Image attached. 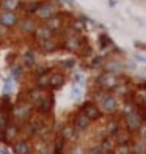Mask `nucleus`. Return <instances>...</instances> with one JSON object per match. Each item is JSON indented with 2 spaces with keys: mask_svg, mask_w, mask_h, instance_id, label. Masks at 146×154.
I'll return each instance as SVG.
<instances>
[{
  "mask_svg": "<svg viewBox=\"0 0 146 154\" xmlns=\"http://www.w3.org/2000/svg\"><path fill=\"white\" fill-rule=\"evenodd\" d=\"M35 109L30 102H27L25 99L19 97V99L13 104L11 110V121L17 126H24L25 123H29V120L33 116Z\"/></svg>",
  "mask_w": 146,
  "mask_h": 154,
  "instance_id": "obj_1",
  "label": "nucleus"
},
{
  "mask_svg": "<svg viewBox=\"0 0 146 154\" xmlns=\"http://www.w3.org/2000/svg\"><path fill=\"white\" fill-rule=\"evenodd\" d=\"M121 120H123V128L126 129V131H129L130 134H134V135L146 124L144 118L141 116L138 107H137L135 112H132V113H129V115H126V116H121Z\"/></svg>",
  "mask_w": 146,
  "mask_h": 154,
  "instance_id": "obj_2",
  "label": "nucleus"
},
{
  "mask_svg": "<svg viewBox=\"0 0 146 154\" xmlns=\"http://www.w3.org/2000/svg\"><path fill=\"white\" fill-rule=\"evenodd\" d=\"M116 85H120V75L118 74L102 71L94 79V87H99L102 90H105V91H112Z\"/></svg>",
  "mask_w": 146,
  "mask_h": 154,
  "instance_id": "obj_3",
  "label": "nucleus"
},
{
  "mask_svg": "<svg viewBox=\"0 0 146 154\" xmlns=\"http://www.w3.org/2000/svg\"><path fill=\"white\" fill-rule=\"evenodd\" d=\"M120 107H121V102L118 101L112 93H108L99 102V109H101L104 116H115V115H118L120 113Z\"/></svg>",
  "mask_w": 146,
  "mask_h": 154,
  "instance_id": "obj_4",
  "label": "nucleus"
},
{
  "mask_svg": "<svg viewBox=\"0 0 146 154\" xmlns=\"http://www.w3.org/2000/svg\"><path fill=\"white\" fill-rule=\"evenodd\" d=\"M53 106H55V99H53V93L49 90L43 94V97L35 104L33 109L36 113H41V115H50L52 110H53Z\"/></svg>",
  "mask_w": 146,
  "mask_h": 154,
  "instance_id": "obj_5",
  "label": "nucleus"
},
{
  "mask_svg": "<svg viewBox=\"0 0 146 154\" xmlns=\"http://www.w3.org/2000/svg\"><path fill=\"white\" fill-rule=\"evenodd\" d=\"M79 110L82 112L83 115H87L93 123H96V121H99V120H102V118H104V115H102V112H101L99 106H97L96 102H93L91 99H88V101L83 102Z\"/></svg>",
  "mask_w": 146,
  "mask_h": 154,
  "instance_id": "obj_6",
  "label": "nucleus"
},
{
  "mask_svg": "<svg viewBox=\"0 0 146 154\" xmlns=\"http://www.w3.org/2000/svg\"><path fill=\"white\" fill-rule=\"evenodd\" d=\"M58 8L55 6L52 2H49V0H44L43 5L38 8V11L35 13V17H36L38 20H43V24L46 22V20H49L50 17H53L55 14H58Z\"/></svg>",
  "mask_w": 146,
  "mask_h": 154,
  "instance_id": "obj_7",
  "label": "nucleus"
},
{
  "mask_svg": "<svg viewBox=\"0 0 146 154\" xmlns=\"http://www.w3.org/2000/svg\"><path fill=\"white\" fill-rule=\"evenodd\" d=\"M57 135L63 138L68 145H74V143L79 140V137H80L82 134L74 128L71 123H66V124H63V126L60 128V131L57 132Z\"/></svg>",
  "mask_w": 146,
  "mask_h": 154,
  "instance_id": "obj_8",
  "label": "nucleus"
},
{
  "mask_svg": "<svg viewBox=\"0 0 146 154\" xmlns=\"http://www.w3.org/2000/svg\"><path fill=\"white\" fill-rule=\"evenodd\" d=\"M69 123H71L74 128L80 132V134H83L85 131H88L90 128H91V124H93V121L90 120L87 115H83L80 110L74 112V113L71 115V120H69Z\"/></svg>",
  "mask_w": 146,
  "mask_h": 154,
  "instance_id": "obj_9",
  "label": "nucleus"
},
{
  "mask_svg": "<svg viewBox=\"0 0 146 154\" xmlns=\"http://www.w3.org/2000/svg\"><path fill=\"white\" fill-rule=\"evenodd\" d=\"M104 131H105V135L107 137H115L118 132L123 129V120L121 116H107V120L104 121Z\"/></svg>",
  "mask_w": 146,
  "mask_h": 154,
  "instance_id": "obj_10",
  "label": "nucleus"
},
{
  "mask_svg": "<svg viewBox=\"0 0 146 154\" xmlns=\"http://www.w3.org/2000/svg\"><path fill=\"white\" fill-rule=\"evenodd\" d=\"M85 43H87V38L83 35H75V36L63 39V49H66L71 54H79Z\"/></svg>",
  "mask_w": 146,
  "mask_h": 154,
  "instance_id": "obj_11",
  "label": "nucleus"
},
{
  "mask_svg": "<svg viewBox=\"0 0 146 154\" xmlns=\"http://www.w3.org/2000/svg\"><path fill=\"white\" fill-rule=\"evenodd\" d=\"M13 154H33V142L29 138L20 137L13 145H10Z\"/></svg>",
  "mask_w": 146,
  "mask_h": 154,
  "instance_id": "obj_12",
  "label": "nucleus"
},
{
  "mask_svg": "<svg viewBox=\"0 0 146 154\" xmlns=\"http://www.w3.org/2000/svg\"><path fill=\"white\" fill-rule=\"evenodd\" d=\"M20 138V126L14 124V123H10L6 128L3 129V143L6 145H13L16 140Z\"/></svg>",
  "mask_w": 146,
  "mask_h": 154,
  "instance_id": "obj_13",
  "label": "nucleus"
},
{
  "mask_svg": "<svg viewBox=\"0 0 146 154\" xmlns=\"http://www.w3.org/2000/svg\"><path fill=\"white\" fill-rule=\"evenodd\" d=\"M19 24V16L13 11H2L0 10V25L5 29H13L17 27Z\"/></svg>",
  "mask_w": 146,
  "mask_h": 154,
  "instance_id": "obj_14",
  "label": "nucleus"
},
{
  "mask_svg": "<svg viewBox=\"0 0 146 154\" xmlns=\"http://www.w3.org/2000/svg\"><path fill=\"white\" fill-rule=\"evenodd\" d=\"M124 68H126V65H124L123 61L116 60V58H107L105 63H104V71L112 72V74H118V75L124 72Z\"/></svg>",
  "mask_w": 146,
  "mask_h": 154,
  "instance_id": "obj_15",
  "label": "nucleus"
},
{
  "mask_svg": "<svg viewBox=\"0 0 146 154\" xmlns=\"http://www.w3.org/2000/svg\"><path fill=\"white\" fill-rule=\"evenodd\" d=\"M63 44V41H61L60 38H52V39H47V41H43V43H38V47H39V51L41 52H44V54H52L55 51H58L60 47H63L61 46Z\"/></svg>",
  "mask_w": 146,
  "mask_h": 154,
  "instance_id": "obj_16",
  "label": "nucleus"
},
{
  "mask_svg": "<svg viewBox=\"0 0 146 154\" xmlns=\"http://www.w3.org/2000/svg\"><path fill=\"white\" fill-rule=\"evenodd\" d=\"M33 36H35V39H36L38 43H43V41L52 39V38L55 36V33H53L50 29H47L44 24H39V25L36 27V30H35Z\"/></svg>",
  "mask_w": 146,
  "mask_h": 154,
  "instance_id": "obj_17",
  "label": "nucleus"
},
{
  "mask_svg": "<svg viewBox=\"0 0 146 154\" xmlns=\"http://www.w3.org/2000/svg\"><path fill=\"white\" fill-rule=\"evenodd\" d=\"M66 82V75L60 71H53L50 72V91H57V90L63 88Z\"/></svg>",
  "mask_w": 146,
  "mask_h": 154,
  "instance_id": "obj_18",
  "label": "nucleus"
},
{
  "mask_svg": "<svg viewBox=\"0 0 146 154\" xmlns=\"http://www.w3.org/2000/svg\"><path fill=\"white\" fill-rule=\"evenodd\" d=\"M38 27V22L32 17H24V19H19V24H17V29L22 32V33H35Z\"/></svg>",
  "mask_w": 146,
  "mask_h": 154,
  "instance_id": "obj_19",
  "label": "nucleus"
},
{
  "mask_svg": "<svg viewBox=\"0 0 146 154\" xmlns=\"http://www.w3.org/2000/svg\"><path fill=\"white\" fill-rule=\"evenodd\" d=\"M33 154H53L52 142L35 140V142H33Z\"/></svg>",
  "mask_w": 146,
  "mask_h": 154,
  "instance_id": "obj_20",
  "label": "nucleus"
},
{
  "mask_svg": "<svg viewBox=\"0 0 146 154\" xmlns=\"http://www.w3.org/2000/svg\"><path fill=\"white\" fill-rule=\"evenodd\" d=\"M113 140H115V143H116V146L118 145H130V142L134 140V134H130L129 131H126V129H121L118 134L115 135V137H112Z\"/></svg>",
  "mask_w": 146,
  "mask_h": 154,
  "instance_id": "obj_21",
  "label": "nucleus"
},
{
  "mask_svg": "<svg viewBox=\"0 0 146 154\" xmlns=\"http://www.w3.org/2000/svg\"><path fill=\"white\" fill-rule=\"evenodd\" d=\"M99 148L102 149L104 154H113L115 152V148H116V143L112 137H104L99 143Z\"/></svg>",
  "mask_w": 146,
  "mask_h": 154,
  "instance_id": "obj_22",
  "label": "nucleus"
},
{
  "mask_svg": "<svg viewBox=\"0 0 146 154\" xmlns=\"http://www.w3.org/2000/svg\"><path fill=\"white\" fill-rule=\"evenodd\" d=\"M43 2L44 0H27V2L22 3V6H19V8H22L27 14H35L39 6L43 5Z\"/></svg>",
  "mask_w": 146,
  "mask_h": 154,
  "instance_id": "obj_23",
  "label": "nucleus"
},
{
  "mask_svg": "<svg viewBox=\"0 0 146 154\" xmlns=\"http://www.w3.org/2000/svg\"><path fill=\"white\" fill-rule=\"evenodd\" d=\"M130 149L132 154H146V143L137 135H134V140L130 142Z\"/></svg>",
  "mask_w": 146,
  "mask_h": 154,
  "instance_id": "obj_24",
  "label": "nucleus"
},
{
  "mask_svg": "<svg viewBox=\"0 0 146 154\" xmlns=\"http://www.w3.org/2000/svg\"><path fill=\"white\" fill-rule=\"evenodd\" d=\"M108 93H110V91H105V90H102V88H99V87H94V88L91 90V93H90V99L99 106V102H101Z\"/></svg>",
  "mask_w": 146,
  "mask_h": 154,
  "instance_id": "obj_25",
  "label": "nucleus"
},
{
  "mask_svg": "<svg viewBox=\"0 0 146 154\" xmlns=\"http://www.w3.org/2000/svg\"><path fill=\"white\" fill-rule=\"evenodd\" d=\"M35 87H38L41 90H46V91H47V90H50V72L38 77V79L35 80Z\"/></svg>",
  "mask_w": 146,
  "mask_h": 154,
  "instance_id": "obj_26",
  "label": "nucleus"
},
{
  "mask_svg": "<svg viewBox=\"0 0 146 154\" xmlns=\"http://www.w3.org/2000/svg\"><path fill=\"white\" fill-rule=\"evenodd\" d=\"M20 6L19 0H0V10L2 11H13L14 13Z\"/></svg>",
  "mask_w": 146,
  "mask_h": 154,
  "instance_id": "obj_27",
  "label": "nucleus"
},
{
  "mask_svg": "<svg viewBox=\"0 0 146 154\" xmlns=\"http://www.w3.org/2000/svg\"><path fill=\"white\" fill-rule=\"evenodd\" d=\"M85 22H87L85 17H72L71 20H69V25H71L75 32L82 33V32H85V29H87Z\"/></svg>",
  "mask_w": 146,
  "mask_h": 154,
  "instance_id": "obj_28",
  "label": "nucleus"
},
{
  "mask_svg": "<svg viewBox=\"0 0 146 154\" xmlns=\"http://www.w3.org/2000/svg\"><path fill=\"white\" fill-rule=\"evenodd\" d=\"M104 63H105V57L104 55H94L91 57V61H90V69H104Z\"/></svg>",
  "mask_w": 146,
  "mask_h": 154,
  "instance_id": "obj_29",
  "label": "nucleus"
},
{
  "mask_svg": "<svg viewBox=\"0 0 146 154\" xmlns=\"http://www.w3.org/2000/svg\"><path fill=\"white\" fill-rule=\"evenodd\" d=\"M47 72H50V71H49V68L44 66V65H35L33 69H32V74L36 77V79L41 77V75H44V74H47Z\"/></svg>",
  "mask_w": 146,
  "mask_h": 154,
  "instance_id": "obj_30",
  "label": "nucleus"
},
{
  "mask_svg": "<svg viewBox=\"0 0 146 154\" xmlns=\"http://www.w3.org/2000/svg\"><path fill=\"white\" fill-rule=\"evenodd\" d=\"M115 154H132L130 145H118L115 148Z\"/></svg>",
  "mask_w": 146,
  "mask_h": 154,
  "instance_id": "obj_31",
  "label": "nucleus"
},
{
  "mask_svg": "<svg viewBox=\"0 0 146 154\" xmlns=\"http://www.w3.org/2000/svg\"><path fill=\"white\" fill-rule=\"evenodd\" d=\"M63 68H66V69H71V68H74V65H75V60L74 58H68V60H63L60 63Z\"/></svg>",
  "mask_w": 146,
  "mask_h": 154,
  "instance_id": "obj_32",
  "label": "nucleus"
},
{
  "mask_svg": "<svg viewBox=\"0 0 146 154\" xmlns=\"http://www.w3.org/2000/svg\"><path fill=\"white\" fill-rule=\"evenodd\" d=\"M87 154H104V152L99 148V145H93V146H90V148L87 149Z\"/></svg>",
  "mask_w": 146,
  "mask_h": 154,
  "instance_id": "obj_33",
  "label": "nucleus"
},
{
  "mask_svg": "<svg viewBox=\"0 0 146 154\" xmlns=\"http://www.w3.org/2000/svg\"><path fill=\"white\" fill-rule=\"evenodd\" d=\"M135 135H137L138 138H140V140H143V142L146 143V124L143 126V128H141L140 131H138V132H137V134H135Z\"/></svg>",
  "mask_w": 146,
  "mask_h": 154,
  "instance_id": "obj_34",
  "label": "nucleus"
},
{
  "mask_svg": "<svg viewBox=\"0 0 146 154\" xmlns=\"http://www.w3.org/2000/svg\"><path fill=\"white\" fill-rule=\"evenodd\" d=\"M135 46H137L138 49H146V44H143V43H138V41L135 43Z\"/></svg>",
  "mask_w": 146,
  "mask_h": 154,
  "instance_id": "obj_35",
  "label": "nucleus"
},
{
  "mask_svg": "<svg viewBox=\"0 0 146 154\" xmlns=\"http://www.w3.org/2000/svg\"><path fill=\"white\" fill-rule=\"evenodd\" d=\"M3 35H5V27H2V25H0V38H2Z\"/></svg>",
  "mask_w": 146,
  "mask_h": 154,
  "instance_id": "obj_36",
  "label": "nucleus"
},
{
  "mask_svg": "<svg viewBox=\"0 0 146 154\" xmlns=\"http://www.w3.org/2000/svg\"><path fill=\"white\" fill-rule=\"evenodd\" d=\"M0 142L3 143V129H0Z\"/></svg>",
  "mask_w": 146,
  "mask_h": 154,
  "instance_id": "obj_37",
  "label": "nucleus"
}]
</instances>
